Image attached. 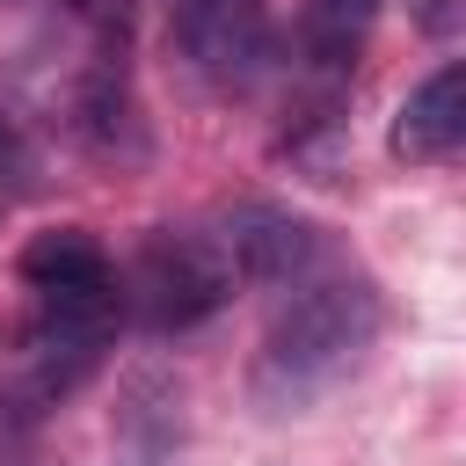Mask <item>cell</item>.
I'll use <instances>...</instances> for the list:
<instances>
[{"mask_svg": "<svg viewBox=\"0 0 466 466\" xmlns=\"http://www.w3.org/2000/svg\"><path fill=\"white\" fill-rule=\"evenodd\" d=\"M371 342H379L371 277H313L306 291H291L277 306V320L262 335V393L269 400H313Z\"/></svg>", "mask_w": 466, "mask_h": 466, "instance_id": "1", "label": "cell"}, {"mask_svg": "<svg viewBox=\"0 0 466 466\" xmlns=\"http://www.w3.org/2000/svg\"><path fill=\"white\" fill-rule=\"evenodd\" d=\"M167 29L197 80L240 95L269 66V0H167Z\"/></svg>", "mask_w": 466, "mask_h": 466, "instance_id": "3", "label": "cell"}, {"mask_svg": "<svg viewBox=\"0 0 466 466\" xmlns=\"http://www.w3.org/2000/svg\"><path fill=\"white\" fill-rule=\"evenodd\" d=\"M87 22H124V0H73Z\"/></svg>", "mask_w": 466, "mask_h": 466, "instance_id": "11", "label": "cell"}, {"mask_svg": "<svg viewBox=\"0 0 466 466\" xmlns=\"http://www.w3.org/2000/svg\"><path fill=\"white\" fill-rule=\"evenodd\" d=\"M466 138V66H437L393 116V153L400 160H451Z\"/></svg>", "mask_w": 466, "mask_h": 466, "instance_id": "7", "label": "cell"}, {"mask_svg": "<svg viewBox=\"0 0 466 466\" xmlns=\"http://www.w3.org/2000/svg\"><path fill=\"white\" fill-rule=\"evenodd\" d=\"M131 306H138V320L153 328V335H182V328H197V320H211L226 299H233V269H226V255H218V240H204V233H153L146 248H138V262H131V291H124Z\"/></svg>", "mask_w": 466, "mask_h": 466, "instance_id": "2", "label": "cell"}, {"mask_svg": "<svg viewBox=\"0 0 466 466\" xmlns=\"http://www.w3.org/2000/svg\"><path fill=\"white\" fill-rule=\"evenodd\" d=\"M218 255H226V269L248 277V284H291V277L313 269L320 226L299 218V211H284V204H240V211H226Z\"/></svg>", "mask_w": 466, "mask_h": 466, "instance_id": "6", "label": "cell"}, {"mask_svg": "<svg viewBox=\"0 0 466 466\" xmlns=\"http://www.w3.org/2000/svg\"><path fill=\"white\" fill-rule=\"evenodd\" d=\"M379 22V0H306L299 7V58L320 80H342Z\"/></svg>", "mask_w": 466, "mask_h": 466, "instance_id": "8", "label": "cell"}, {"mask_svg": "<svg viewBox=\"0 0 466 466\" xmlns=\"http://www.w3.org/2000/svg\"><path fill=\"white\" fill-rule=\"evenodd\" d=\"M109 328H116V320H102V313L44 306V313L15 335V350H7V393H15L29 415H36V408H51L58 393H73V386L95 371V357H102Z\"/></svg>", "mask_w": 466, "mask_h": 466, "instance_id": "4", "label": "cell"}, {"mask_svg": "<svg viewBox=\"0 0 466 466\" xmlns=\"http://www.w3.org/2000/svg\"><path fill=\"white\" fill-rule=\"evenodd\" d=\"M415 7V22L430 29V36H451L459 22H466V0H408Z\"/></svg>", "mask_w": 466, "mask_h": 466, "instance_id": "9", "label": "cell"}, {"mask_svg": "<svg viewBox=\"0 0 466 466\" xmlns=\"http://www.w3.org/2000/svg\"><path fill=\"white\" fill-rule=\"evenodd\" d=\"M22 284H29L44 306H66V313H102V320H116V306H124V291H116V277H109V255H102V240H95L87 226H51V233H36V240L22 248Z\"/></svg>", "mask_w": 466, "mask_h": 466, "instance_id": "5", "label": "cell"}, {"mask_svg": "<svg viewBox=\"0 0 466 466\" xmlns=\"http://www.w3.org/2000/svg\"><path fill=\"white\" fill-rule=\"evenodd\" d=\"M22 160H29V153H22V131L0 116V175H22Z\"/></svg>", "mask_w": 466, "mask_h": 466, "instance_id": "10", "label": "cell"}]
</instances>
